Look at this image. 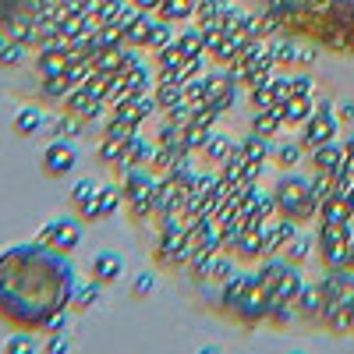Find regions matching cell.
I'll return each mask as SVG.
<instances>
[{"label":"cell","mask_w":354,"mask_h":354,"mask_svg":"<svg viewBox=\"0 0 354 354\" xmlns=\"http://www.w3.org/2000/svg\"><path fill=\"white\" fill-rule=\"evenodd\" d=\"M337 117L333 113H312L308 121H305V131H301V149H319V145H326L337 138Z\"/></svg>","instance_id":"cell-4"},{"label":"cell","mask_w":354,"mask_h":354,"mask_svg":"<svg viewBox=\"0 0 354 354\" xmlns=\"http://www.w3.org/2000/svg\"><path fill=\"white\" fill-rule=\"evenodd\" d=\"M298 53H301V50L294 46V43H277V46H273V61H277V64H290V61H298Z\"/></svg>","instance_id":"cell-35"},{"label":"cell","mask_w":354,"mask_h":354,"mask_svg":"<svg viewBox=\"0 0 354 354\" xmlns=\"http://www.w3.org/2000/svg\"><path fill=\"white\" fill-rule=\"evenodd\" d=\"M234 145H238V142H234V138H227V135H209V142H205V156H209L213 163H223L230 153H234Z\"/></svg>","instance_id":"cell-15"},{"label":"cell","mask_w":354,"mask_h":354,"mask_svg":"<svg viewBox=\"0 0 354 354\" xmlns=\"http://www.w3.org/2000/svg\"><path fill=\"white\" fill-rule=\"evenodd\" d=\"M167 113H170V124L185 128V124L192 121V103H188V100H177V103H174V106H170Z\"/></svg>","instance_id":"cell-33"},{"label":"cell","mask_w":354,"mask_h":354,"mask_svg":"<svg viewBox=\"0 0 354 354\" xmlns=\"http://www.w3.org/2000/svg\"><path fill=\"white\" fill-rule=\"evenodd\" d=\"M167 43H174V28H170V21H153L149 46H153V50H163Z\"/></svg>","instance_id":"cell-29"},{"label":"cell","mask_w":354,"mask_h":354,"mask_svg":"<svg viewBox=\"0 0 354 354\" xmlns=\"http://www.w3.org/2000/svg\"><path fill=\"white\" fill-rule=\"evenodd\" d=\"M131 4L142 11H160V0H131Z\"/></svg>","instance_id":"cell-43"},{"label":"cell","mask_w":354,"mask_h":354,"mask_svg":"<svg viewBox=\"0 0 354 354\" xmlns=\"http://www.w3.org/2000/svg\"><path fill=\"white\" fill-rule=\"evenodd\" d=\"M273 110L280 113L283 124H305L308 117L315 113V103H312V96H290L287 103H277Z\"/></svg>","instance_id":"cell-9"},{"label":"cell","mask_w":354,"mask_h":354,"mask_svg":"<svg viewBox=\"0 0 354 354\" xmlns=\"http://www.w3.org/2000/svg\"><path fill=\"white\" fill-rule=\"evenodd\" d=\"M78 294V308H93L96 301H100V280L93 283V287H82V290H75Z\"/></svg>","instance_id":"cell-37"},{"label":"cell","mask_w":354,"mask_h":354,"mask_svg":"<svg viewBox=\"0 0 354 354\" xmlns=\"http://www.w3.org/2000/svg\"><path fill=\"white\" fill-rule=\"evenodd\" d=\"M294 305H298L301 312H315V308L322 305V294H319V287H308V283H305V290L298 294V301H294Z\"/></svg>","instance_id":"cell-32"},{"label":"cell","mask_w":354,"mask_h":354,"mask_svg":"<svg viewBox=\"0 0 354 354\" xmlns=\"http://www.w3.org/2000/svg\"><path fill=\"white\" fill-rule=\"evenodd\" d=\"M8 351H32V344H28L25 337H18L15 344H8Z\"/></svg>","instance_id":"cell-44"},{"label":"cell","mask_w":354,"mask_h":354,"mask_svg":"<svg viewBox=\"0 0 354 354\" xmlns=\"http://www.w3.org/2000/svg\"><path fill=\"white\" fill-rule=\"evenodd\" d=\"M347 270H354V241L347 245Z\"/></svg>","instance_id":"cell-48"},{"label":"cell","mask_w":354,"mask_h":354,"mask_svg":"<svg viewBox=\"0 0 354 354\" xmlns=\"http://www.w3.org/2000/svg\"><path fill=\"white\" fill-rule=\"evenodd\" d=\"M39 245H46V248H53V252H71V248H78V241H82V230H78V223L75 220H50L43 230H39V238H36Z\"/></svg>","instance_id":"cell-3"},{"label":"cell","mask_w":354,"mask_h":354,"mask_svg":"<svg viewBox=\"0 0 354 354\" xmlns=\"http://www.w3.org/2000/svg\"><path fill=\"white\" fill-rule=\"evenodd\" d=\"M39 124H43V113H39V110H21L18 121H15V128H18L21 135H32Z\"/></svg>","instance_id":"cell-30"},{"label":"cell","mask_w":354,"mask_h":354,"mask_svg":"<svg viewBox=\"0 0 354 354\" xmlns=\"http://www.w3.org/2000/svg\"><path fill=\"white\" fill-rule=\"evenodd\" d=\"M121 273H124V259L117 255V252H100V255H96V262H93V277H96L100 283L121 280Z\"/></svg>","instance_id":"cell-10"},{"label":"cell","mask_w":354,"mask_h":354,"mask_svg":"<svg viewBox=\"0 0 354 354\" xmlns=\"http://www.w3.org/2000/svg\"><path fill=\"white\" fill-rule=\"evenodd\" d=\"M245 145V153H248V160H266V156H270L273 153V145H270V138H266V135H252V138H245L241 142Z\"/></svg>","instance_id":"cell-24"},{"label":"cell","mask_w":354,"mask_h":354,"mask_svg":"<svg viewBox=\"0 0 354 354\" xmlns=\"http://www.w3.org/2000/svg\"><path fill=\"white\" fill-rule=\"evenodd\" d=\"M234 100H238V88H234V85H227L223 93H220L216 100H209V103H213V106L223 113V110H230V106H234Z\"/></svg>","instance_id":"cell-38"},{"label":"cell","mask_w":354,"mask_h":354,"mask_svg":"<svg viewBox=\"0 0 354 354\" xmlns=\"http://www.w3.org/2000/svg\"><path fill=\"white\" fill-rule=\"evenodd\" d=\"M220 8H223V0H195V18H198V28L216 25V21H220Z\"/></svg>","instance_id":"cell-21"},{"label":"cell","mask_w":354,"mask_h":354,"mask_svg":"<svg viewBox=\"0 0 354 354\" xmlns=\"http://www.w3.org/2000/svg\"><path fill=\"white\" fill-rule=\"evenodd\" d=\"M322 259H326L330 270H344V266H347V245H344V241L326 245V248H322Z\"/></svg>","instance_id":"cell-28"},{"label":"cell","mask_w":354,"mask_h":354,"mask_svg":"<svg viewBox=\"0 0 354 354\" xmlns=\"http://www.w3.org/2000/svg\"><path fill=\"white\" fill-rule=\"evenodd\" d=\"M305 290V280H301V273L298 270H290V266H287V270H283V277H280V283L273 287V290H266V294H270V305L277 308V305H294V301H298V294Z\"/></svg>","instance_id":"cell-8"},{"label":"cell","mask_w":354,"mask_h":354,"mask_svg":"<svg viewBox=\"0 0 354 354\" xmlns=\"http://www.w3.org/2000/svg\"><path fill=\"white\" fill-rule=\"evenodd\" d=\"M50 351H68V340H64V337H57V340L50 344Z\"/></svg>","instance_id":"cell-46"},{"label":"cell","mask_w":354,"mask_h":354,"mask_svg":"<svg viewBox=\"0 0 354 354\" xmlns=\"http://www.w3.org/2000/svg\"><path fill=\"white\" fill-rule=\"evenodd\" d=\"M283 270H287V266H283L277 255H273V259H266V262H262V270L255 273V283H259V290H273V287L280 283Z\"/></svg>","instance_id":"cell-13"},{"label":"cell","mask_w":354,"mask_h":354,"mask_svg":"<svg viewBox=\"0 0 354 354\" xmlns=\"http://www.w3.org/2000/svg\"><path fill=\"white\" fill-rule=\"evenodd\" d=\"M312 163H315V170H322V174H333L340 163H344V149L337 142H326V145H319V149L312 153Z\"/></svg>","instance_id":"cell-12"},{"label":"cell","mask_w":354,"mask_h":354,"mask_svg":"<svg viewBox=\"0 0 354 354\" xmlns=\"http://www.w3.org/2000/svg\"><path fill=\"white\" fill-rule=\"evenodd\" d=\"M177 100H185V85H177V82H160L156 85V103L163 110H170Z\"/></svg>","instance_id":"cell-23"},{"label":"cell","mask_w":354,"mask_h":354,"mask_svg":"<svg viewBox=\"0 0 354 354\" xmlns=\"http://www.w3.org/2000/svg\"><path fill=\"white\" fill-rule=\"evenodd\" d=\"M273 28H277V18H273V15H266V18H262V15H259V18L248 15V21H245L241 32H245L248 39H262V36H270Z\"/></svg>","instance_id":"cell-19"},{"label":"cell","mask_w":354,"mask_h":354,"mask_svg":"<svg viewBox=\"0 0 354 354\" xmlns=\"http://www.w3.org/2000/svg\"><path fill=\"white\" fill-rule=\"evenodd\" d=\"M277 103H280V100H277L273 82H262V85L252 88V106H255V110H273Z\"/></svg>","instance_id":"cell-22"},{"label":"cell","mask_w":354,"mask_h":354,"mask_svg":"<svg viewBox=\"0 0 354 354\" xmlns=\"http://www.w3.org/2000/svg\"><path fill=\"white\" fill-rule=\"evenodd\" d=\"M153 290H156V277L153 273H142L135 280V298H145V294H153Z\"/></svg>","instance_id":"cell-39"},{"label":"cell","mask_w":354,"mask_h":354,"mask_svg":"<svg viewBox=\"0 0 354 354\" xmlns=\"http://www.w3.org/2000/svg\"><path fill=\"white\" fill-rule=\"evenodd\" d=\"M333 188H337V181H333V174H322V170L315 174V181L308 185V192H312V195H315L319 202H322V198H326V195H330Z\"/></svg>","instance_id":"cell-31"},{"label":"cell","mask_w":354,"mask_h":354,"mask_svg":"<svg viewBox=\"0 0 354 354\" xmlns=\"http://www.w3.org/2000/svg\"><path fill=\"white\" fill-rule=\"evenodd\" d=\"M75 290L64 252L32 241L0 255V319L18 326H57Z\"/></svg>","instance_id":"cell-1"},{"label":"cell","mask_w":354,"mask_h":354,"mask_svg":"<svg viewBox=\"0 0 354 354\" xmlns=\"http://www.w3.org/2000/svg\"><path fill=\"white\" fill-rule=\"evenodd\" d=\"M245 21H248V15L241 11V8H230V4H223L220 8V28H223V32H241V28H245Z\"/></svg>","instance_id":"cell-18"},{"label":"cell","mask_w":354,"mask_h":354,"mask_svg":"<svg viewBox=\"0 0 354 354\" xmlns=\"http://www.w3.org/2000/svg\"><path fill=\"white\" fill-rule=\"evenodd\" d=\"M75 160H78V153H75L71 142H50L46 153H43V167H46V174H53V177L75 170Z\"/></svg>","instance_id":"cell-7"},{"label":"cell","mask_w":354,"mask_h":354,"mask_svg":"<svg viewBox=\"0 0 354 354\" xmlns=\"http://www.w3.org/2000/svg\"><path fill=\"white\" fill-rule=\"evenodd\" d=\"M96 192H100V185L93 181V177H85V181H78V185L71 188V198H75V202H85V198H93Z\"/></svg>","instance_id":"cell-36"},{"label":"cell","mask_w":354,"mask_h":354,"mask_svg":"<svg viewBox=\"0 0 354 354\" xmlns=\"http://www.w3.org/2000/svg\"><path fill=\"white\" fill-rule=\"evenodd\" d=\"M337 121H340V124H351V121H354V103H351V100L337 106Z\"/></svg>","instance_id":"cell-42"},{"label":"cell","mask_w":354,"mask_h":354,"mask_svg":"<svg viewBox=\"0 0 354 354\" xmlns=\"http://www.w3.org/2000/svg\"><path fill=\"white\" fill-rule=\"evenodd\" d=\"M209 135H213V128H202V124H195V121H188V124L181 128V142H185V149H188V153L205 149V142H209Z\"/></svg>","instance_id":"cell-14"},{"label":"cell","mask_w":354,"mask_h":354,"mask_svg":"<svg viewBox=\"0 0 354 354\" xmlns=\"http://www.w3.org/2000/svg\"><path fill=\"white\" fill-rule=\"evenodd\" d=\"M121 195L124 192H117V188H100L93 198H85L78 202V209L85 220H103V216H113L117 213V205H121Z\"/></svg>","instance_id":"cell-5"},{"label":"cell","mask_w":354,"mask_h":354,"mask_svg":"<svg viewBox=\"0 0 354 354\" xmlns=\"http://www.w3.org/2000/svg\"><path fill=\"white\" fill-rule=\"evenodd\" d=\"M262 234L266 230H245L238 241H234V248H238L241 259H259L262 255Z\"/></svg>","instance_id":"cell-16"},{"label":"cell","mask_w":354,"mask_h":354,"mask_svg":"<svg viewBox=\"0 0 354 354\" xmlns=\"http://www.w3.org/2000/svg\"><path fill=\"white\" fill-rule=\"evenodd\" d=\"M160 53V68H181L185 61H188V57L181 53V46H177V39L174 43H167L163 50H156Z\"/></svg>","instance_id":"cell-26"},{"label":"cell","mask_w":354,"mask_h":354,"mask_svg":"<svg viewBox=\"0 0 354 354\" xmlns=\"http://www.w3.org/2000/svg\"><path fill=\"white\" fill-rule=\"evenodd\" d=\"M273 195H277V209L290 220H298V223L312 220L319 213V198L308 192V181H301V177H283Z\"/></svg>","instance_id":"cell-2"},{"label":"cell","mask_w":354,"mask_h":354,"mask_svg":"<svg viewBox=\"0 0 354 354\" xmlns=\"http://www.w3.org/2000/svg\"><path fill=\"white\" fill-rule=\"evenodd\" d=\"M290 96H312V78L308 75L290 78Z\"/></svg>","instance_id":"cell-40"},{"label":"cell","mask_w":354,"mask_h":354,"mask_svg":"<svg viewBox=\"0 0 354 354\" xmlns=\"http://www.w3.org/2000/svg\"><path fill=\"white\" fill-rule=\"evenodd\" d=\"M333 110V103L326 100V96H319V103H315V113H330Z\"/></svg>","instance_id":"cell-45"},{"label":"cell","mask_w":354,"mask_h":354,"mask_svg":"<svg viewBox=\"0 0 354 354\" xmlns=\"http://www.w3.org/2000/svg\"><path fill=\"white\" fill-rule=\"evenodd\" d=\"M347 205H351V209H354V188L347 192Z\"/></svg>","instance_id":"cell-49"},{"label":"cell","mask_w":354,"mask_h":354,"mask_svg":"<svg viewBox=\"0 0 354 354\" xmlns=\"http://www.w3.org/2000/svg\"><path fill=\"white\" fill-rule=\"evenodd\" d=\"M294 238H298V220H283V223H277V227H266V234H262V259H273V255H280Z\"/></svg>","instance_id":"cell-6"},{"label":"cell","mask_w":354,"mask_h":354,"mask_svg":"<svg viewBox=\"0 0 354 354\" xmlns=\"http://www.w3.org/2000/svg\"><path fill=\"white\" fill-rule=\"evenodd\" d=\"M351 333H354V326H351Z\"/></svg>","instance_id":"cell-50"},{"label":"cell","mask_w":354,"mask_h":354,"mask_svg":"<svg viewBox=\"0 0 354 354\" xmlns=\"http://www.w3.org/2000/svg\"><path fill=\"white\" fill-rule=\"evenodd\" d=\"M255 135H266V138H273L280 128H283V121H280V113L277 110H259V117H255Z\"/></svg>","instance_id":"cell-20"},{"label":"cell","mask_w":354,"mask_h":354,"mask_svg":"<svg viewBox=\"0 0 354 354\" xmlns=\"http://www.w3.org/2000/svg\"><path fill=\"white\" fill-rule=\"evenodd\" d=\"M298 160H301V145H283V149H277V163L283 170H294V167H298Z\"/></svg>","instance_id":"cell-34"},{"label":"cell","mask_w":354,"mask_h":354,"mask_svg":"<svg viewBox=\"0 0 354 354\" xmlns=\"http://www.w3.org/2000/svg\"><path fill=\"white\" fill-rule=\"evenodd\" d=\"M344 156L354 163V138H347V145H344Z\"/></svg>","instance_id":"cell-47"},{"label":"cell","mask_w":354,"mask_h":354,"mask_svg":"<svg viewBox=\"0 0 354 354\" xmlns=\"http://www.w3.org/2000/svg\"><path fill=\"white\" fill-rule=\"evenodd\" d=\"M177 46H181L185 57L202 53V28H188V32H181V36H177Z\"/></svg>","instance_id":"cell-25"},{"label":"cell","mask_w":354,"mask_h":354,"mask_svg":"<svg viewBox=\"0 0 354 354\" xmlns=\"http://www.w3.org/2000/svg\"><path fill=\"white\" fill-rule=\"evenodd\" d=\"M195 15V0H160V18L163 21H177Z\"/></svg>","instance_id":"cell-17"},{"label":"cell","mask_w":354,"mask_h":354,"mask_svg":"<svg viewBox=\"0 0 354 354\" xmlns=\"http://www.w3.org/2000/svg\"><path fill=\"white\" fill-rule=\"evenodd\" d=\"M209 277H213V280H223V283H227V280L234 277V270H230V262H227V259H220V262L213 259V270H209Z\"/></svg>","instance_id":"cell-41"},{"label":"cell","mask_w":354,"mask_h":354,"mask_svg":"<svg viewBox=\"0 0 354 354\" xmlns=\"http://www.w3.org/2000/svg\"><path fill=\"white\" fill-rule=\"evenodd\" d=\"M312 245H315L312 238H301V234H298V238H294V241L283 248V255H287L290 262H305V259H308V252H312Z\"/></svg>","instance_id":"cell-27"},{"label":"cell","mask_w":354,"mask_h":354,"mask_svg":"<svg viewBox=\"0 0 354 354\" xmlns=\"http://www.w3.org/2000/svg\"><path fill=\"white\" fill-rule=\"evenodd\" d=\"M252 290H259V283H255V277H248V273H241V277H230L227 280V287H223V305L227 308H238Z\"/></svg>","instance_id":"cell-11"}]
</instances>
